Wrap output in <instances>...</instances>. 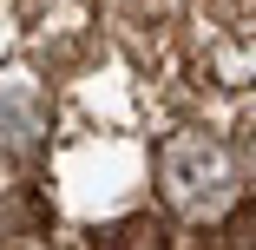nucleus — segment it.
I'll list each match as a JSON object with an SVG mask.
<instances>
[{"instance_id": "39448f33", "label": "nucleus", "mask_w": 256, "mask_h": 250, "mask_svg": "<svg viewBox=\"0 0 256 250\" xmlns=\"http://www.w3.org/2000/svg\"><path fill=\"white\" fill-rule=\"evenodd\" d=\"M40 211L26 204V197H7V204H0V243H40Z\"/></svg>"}, {"instance_id": "f03ea898", "label": "nucleus", "mask_w": 256, "mask_h": 250, "mask_svg": "<svg viewBox=\"0 0 256 250\" xmlns=\"http://www.w3.org/2000/svg\"><path fill=\"white\" fill-rule=\"evenodd\" d=\"M46 132V106L26 79H0V158H20L33 152Z\"/></svg>"}, {"instance_id": "7ed1b4c3", "label": "nucleus", "mask_w": 256, "mask_h": 250, "mask_svg": "<svg viewBox=\"0 0 256 250\" xmlns=\"http://www.w3.org/2000/svg\"><path fill=\"white\" fill-rule=\"evenodd\" d=\"M98 243H106V250H164L171 243V224L151 217V211H138V217H118L112 230H98Z\"/></svg>"}, {"instance_id": "20e7f679", "label": "nucleus", "mask_w": 256, "mask_h": 250, "mask_svg": "<svg viewBox=\"0 0 256 250\" xmlns=\"http://www.w3.org/2000/svg\"><path fill=\"white\" fill-rule=\"evenodd\" d=\"M217 243L224 250H256V197H236L217 224Z\"/></svg>"}, {"instance_id": "423d86ee", "label": "nucleus", "mask_w": 256, "mask_h": 250, "mask_svg": "<svg viewBox=\"0 0 256 250\" xmlns=\"http://www.w3.org/2000/svg\"><path fill=\"white\" fill-rule=\"evenodd\" d=\"M243 165H250V171H256V119H250V125H243Z\"/></svg>"}, {"instance_id": "f257e3e1", "label": "nucleus", "mask_w": 256, "mask_h": 250, "mask_svg": "<svg viewBox=\"0 0 256 250\" xmlns=\"http://www.w3.org/2000/svg\"><path fill=\"white\" fill-rule=\"evenodd\" d=\"M158 191L190 224L224 217L236 204V152L224 138H210V132H171L158 145Z\"/></svg>"}]
</instances>
